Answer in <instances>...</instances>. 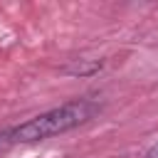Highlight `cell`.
<instances>
[{
	"label": "cell",
	"mask_w": 158,
	"mask_h": 158,
	"mask_svg": "<svg viewBox=\"0 0 158 158\" xmlns=\"http://www.w3.org/2000/svg\"><path fill=\"white\" fill-rule=\"evenodd\" d=\"M101 111V104L94 99H72L62 106H54L49 111H42L32 118H27L20 126L5 128L10 146H25V143H40L47 138H54L59 133H67L72 128H79L81 123L91 121Z\"/></svg>",
	"instance_id": "1"
},
{
	"label": "cell",
	"mask_w": 158,
	"mask_h": 158,
	"mask_svg": "<svg viewBox=\"0 0 158 158\" xmlns=\"http://www.w3.org/2000/svg\"><path fill=\"white\" fill-rule=\"evenodd\" d=\"M146 158H158V141H156V143L146 151Z\"/></svg>",
	"instance_id": "2"
},
{
	"label": "cell",
	"mask_w": 158,
	"mask_h": 158,
	"mask_svg": "<svg viewBox=\"0 0 158 158\" xmlns=\"http://www.w3.org/2000/svg\"><path fill=\"white\" fill-rule=\"evenodd\" d=\"M5 148H10V143H7V133L0 131V151H5Z\"/></svg>",
	"instance_id": "3"
}]
</instances>
